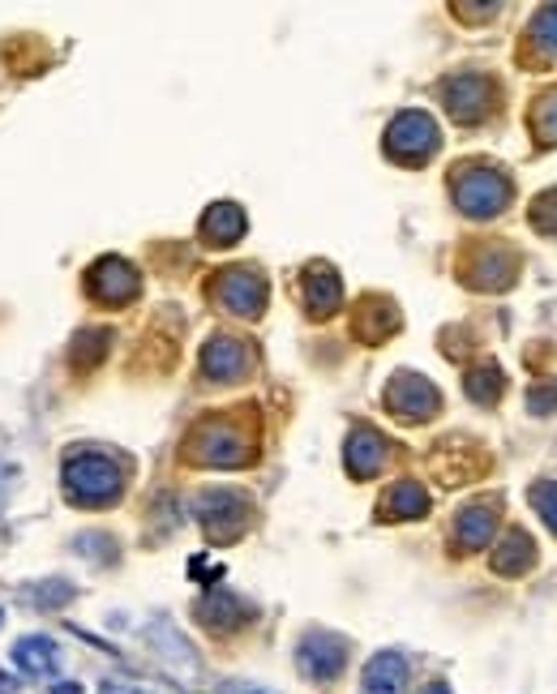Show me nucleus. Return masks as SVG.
<instances>
[{"mask_svg": "<svg viewBox=\"0 0 557 694\" xmlns=\"http://www.w3.org/2000/svg\"><path fill=\"white\" fill-rule=\"evenodd\" d=\"M249 360H253V347L245 344V339H232V335H214L202 347V373H207L210 382H236V377H245Z\"/></svg>", "mask_w": 557, "mask_h": 694, "instance_id": "obj_11", "label": "nucleus"}, {"mask_svg": "<svg viewBox=\"0 0 557 694\" xmlns=\"http://www.w3.org/2000/svg\"><path fill=\"white\" fill-rule=\"evenodd\" d=\"M408 682V665L399 652H377L364 669V694H404Z\"/></svg>", "mask_w": 557, "mask_h": 694, "instance_id": "obj_19", "label": "nucleus"}, {"mask_svg": "<svg viewBox=\"0 0 557 694\" xmlns=\"http://www.w3.org/2000/svg\"><path fill=\"white\" fill-rule=\"evenodd\" d=\"M532 227L536 232H545V236H557V189H549V194H541L536 202H532Z\"/></svg>", "mask_w": 557, "mask_h": 694, "instance_id": "obj_26", "label": "nucleus"}, {"mask_svg": "<svg viewBox=\"0 0 557 694\" xmlns=\"http://www.w3.org/2000/svg\"><path fill=\"white\" fill-rule=\"evenodd\" d=\"M442 408L437 391L429 377L420 373H395L391 386H386V412L399 420H429L433 412Z\"/></svg>", "mask_w": 557, "mask_h": 694, "instance_id": "obj_9", "label": "nucleus"}, {"mask_svg": "<svg viewBox=\"0 0 557 694\" xmlns=\"http://www.w3.org/2000/svg\"><path fill=\"white\" fill-rule=\"evenodd\" d=\"M86 287H90V296L99 300V305H129L134 296H138L141 278L138 271L125 262V258H99L90 271H86Z\"/></svg>", "mask_w": 557, "mask_h": 694, "instance_id": "obj_10", "label": "nucleus"}, {"mask_svg": "<svg viewBox=\"0 0 557 694\" xmlns=\"http://www.w3.org/2000/svg\"><path fill=\"white\" fill-rule=\"evenodd\" d=\"M0 694H17V682H13L4 669H0Z\"/></svg>", "mask_w": 557, "mask_h": 694, "instance_id": "obj_33", "label": "nucleus"}, {"mask_svg": "<svg viewBox=\"0 0 557 694\" xmlns=\"http://www.w3.org/2000/svg\"><path fill=\"white\" fill-rule=\"evenodd\" d=\"M442 99H446V112L459 125H476V121H485L488 112H493L497 90H493V82H488L485 73H459V77L446 82Z\"/></svg>", "mask_w": 557, "mask_h": 694, "instance_id": "obj_8", "label": "nucleus"}, {"mask_svg": "<svg viewBox=\"0 0 557 694\" xmlns=\"http://www.w3.org/2000/svg\"><path fill=\"white\" fill-rule=\"evenodd\" d=\"M532 39H536L549 57H557V4H545V9L532 17Z\"/></svg>", "mask_w": 557, "mask_h": 694, "instance_id": "obj_25", "label": "nucleus"}, {"mask_svg": "<svg viewBox=\"0 0 557 694\" xmlns=\"http://www.w3.org/2000/svg\"><path fill=\"white\" fill-rule=\"evenodd\" d=\"M528 408L541 412V417L557 412V382H536V386L528 391Z\"/></svg>", "mask_w": 557, "mask_h": 694, "instance_id": "obj_29", "label": "nucleus"}, {"mask_svg": "<svg viewBox=\"0 0 557 694\" xmlns=\"http://www.w3.org/2000/svg\"><path fill=\"white\" fill-rule=\"evenodd\" d=\"M344 459H348V472L356 476V481H369V476H377V472L386 468L391 446H386V437H382L377 429H356V433L348 437Z\"/></svg>", "mask_w": 557, "mask_h": 694, "instance_id": "obj_12", "label": "nucleus"}, {"mask_svg": "<svg viewBox=\"0 0 557 694\" xmlns=\"http://www.w3.org/2000/svg\"><path fill=\"white\" fill-rule=\"evenodd\" d=\"M450 189H455V207L463 210L468 219H493L510 202V181L497 168H485V163L455 168Z\"/></svg>", "mask_w": 557, "mask_h": 694, "instance_id": "obj_2", "label": "nucleus"}, {"mask_svg": "<svg viewBox=\"0 0 557 694\" xmlns=\"http://www.w3.org/2000/svg\"><path fill=\"white\" fill-rule=\"evenodd\" d=\"M468 278H472V287H481V292H502V287L515 278V253L502 249V245H488V249H481V258H476V267L468 271Z\"/></svg>", "mask_w": 557, "mask_h": 694, "instance_id": "obj_18", "label": "nucleus"}, {"mask_svg": "<svg viewBox=\"0 0 557 694\" xmlns=\"http://www.w3.org/2000/svg\"><path fill=\"white\" fill-rule=\"evenodd\" d=\"M194 510H198V523L207 528L210 541H236L245 532V523H249V501L236 488H207V493H198Z\"/></svg>", "mask_w": 557, "mask_h": 694, "instance_id": "obj_5", "label": "nucleus"}, {"mask_svg": "<svg viewBox=\"0 0 557 694\" xmlns=\"http://www.w3.org/2000/svg\"><path fill=\"white\" fill-rule=\"evenodd\" d=\"M420 694H450V691H446L442 682H433V686H424V691H420Z\"/></svg>", "mask_w": 557, "mask_h": 694, "instance_id": "obj_35", "label": "nucleus"}, {"mask_svg": "<svg viewBox=\"0 0 557 694\" xmlns=\"http://www.w3.org/2000/svg\"><path fill=\"white\" fill-rule=\"evenodd\" d=\"M210 287H214V300L227 309V313H236V318H258L262 309H267V283L258 271H249V267H227V271H219V275L210 278Z\"/></svg>", "mask_w": 557, "mask_h": 694, "instance_id": "obj_6", "label": "nucleus"}, {"mask_svg": "<svg viewBox=\"0 0 557 694\" xmlns=\"http://www.w3.org/2000/svg\"><path fill=\"white\" fill-rule=\"evenodd\" d=\"M339 300H344L339 275H335L331 267L313 262V267L305 271V309H309V318H331V313L339 309Z\"/></svg>", "mask_w": 557, "mask_h": 694, "instance_id": "obj_13", "label": "nucleus"}, {"mask_svg": "<svg viewBox=\"0 0 557 694\" xmlns=\"http://www.w3.org/2000/svg\"><path fill=\"white\" fill-rule=\"evenodd\" d=\"M17 481V468H9V463H0V506H4V497H9V488Z\"/></svg>", "mask_w": 557, "mask_h": 694, "instance_id": "obj_30", "label": "nucleus"}, {"mask_svg": "<svg viewBox=\"0 0 557 694\" xmlns=\"http://www.w3.org/2000/svg\"><path fill=\"white\" fill-rule=\"evenodd\" d=\"M493 528H497V510L488 501H472L455 515V541L459 549H481L493 541Z\"/></svg>", "mask_w": 557, "mask_h": 694, "instance_id": "obj_16", "label": "nucleus"}, {"mask_svg": "<svg viewBox=\"0 0 557 694\" xmlns=\"http://www.w3.org/2000/svg\"><path fill=\"white\" fill-rule=\"evenodd\" d=\"M121 468L108 455H70L65 459V488L82 506H112L121 497Z\"/></svg>", "mask_w": 557, "mask_h": 694, "instance_id": "obj_3", "label": "nucleus"}, {"mask_svg": "<svg viewBox=\"0 0 557 694\" xmlns=\"http://www.w3.org/2000/svg\"><path fill=\"white\" fill-rule=\"evenodd\" d=\"M219 694H271V691H258V686H249V682H227Z\"/></svg>", "mask_w": 557, "mask_h": 694, "instance_id": "obj_31", "label": "nucleus"}, {"mask_svg": "<svg viewBox=\"0 0 557 694\" xmlns=\"http://www.w3.org/2000/svg\"><path fill=\"white\" fill-rule=\"evenodd\" d=\"M395 331H399V313H395V305H391V300L369 296V300H360V305H356V339H364V344H382V339H391Z\"/></svg>", "mask_w": 557, "mask_h": 694, "instance_id": "obj_14", "label": "nucleus"}, {"mask_svg": "<svg viewBox=\"0 0 557 694\" xmlns=\"http://www.w3.org/2000/svg\"><path fill=\"white\" fill-rule=\"evenodd\" d=\"M108 344H112V335H108V331H82V335H77V344H73V364H77V369L99 364V360L108 356Z\"/></svg>", "mask_w": 557, "mask_h": 694, "instance_id": "obj_24", "label": "nucleus"}, {"mask_svg": "<svg viewBox=\"0 0 557 694\" xmlns=\"http://www.w3.org/2000/svg\"><path fill=\"white\" fill-rule=\"evenodd\" d=\"M13 665L26 673V678H44L61 665V647L48 639V634H30V639H17L13 643Z\"/></svg>", "mask_w": 557, "mask_h": 694, "instance_id": "obj_17", "label": "nucleus"}, {"mask_svg": "<svg viewBox=\"0 0 557 694\" xmlns=\"http://www.w3.org/2000/svg\"><path fill=\"white\" fill-rule=\"evenodd\" d=\"M532 506L541 510V519L549 523V532L557 536V481H541V485H532Z\"/></svg>", "mask_w": 557, "mask_h": 694, "instance_id": "obj_28", "label": "nucleus"}, {"mask_svg": "<svg viewBox=\"0 0 557 694\" xmlns=\"http://www.w3.org/2000/svg\"><path fill=\"white\" fill-rule=\"evenodd\" d=\"M437 125H433V116H424V112H399L395 121H391V129H386V154L395 159V163H408V168H420L433 150H437Z\"/></svg>", "mask_w": 557, "mask_h": 694, "instance_id": "obj_4", "label": "nucleus"}, {"mask_svg": "<svg viewBox=\"0 0 557 694\" xmlns=\"http://www.w3.org/2000/svg\"><path fill=\"white\" fill-rule=\"evenodd\" d=\"M532 561H536L532 536H528L523 528H506V541H502L497 554H493V570H497V574H523V570H532Z\"/></svg>", "mask_w": 557, "mask_h": 694, "instance_id": "obj_21", "label": "nucleus"}, {"mask_svg": "<svg viewBox=\"0 0 557 694\" xmlns=\"http://www.w3.org/2000/svg\"><path fill=\"white\" fill-rule=\"evenodd\" d=\"M536 138L557 146V90H549V95L536 103Z\"/></svg>", "mask_w": 557, "mask_h": 694, "instance_id": "obj_27", "label": "nucleus"}, {"mask_svg": "<svg viewBox=\"0 0 557 694\" xmlns=\"http://www.w3.org/2000/svg\"><path fill=\"white\" fill-rule=\"evenodd\" d=\"M99 694H146V691H138V686H121V682H108Z\"/></svg>", "mask_w": 557, "mask_h": 694, "instance_id": "obj_32", "label": "nucleus"}, {"mask_svg": "<svg viewBox=\"0 0 557 694\" xmlns=\"http://www.w3.org/2000/svg\"><path fill=\"white\" fill-rule=\"evenodd\" d=\"M185 455L194 463H207V468H240L253 459V433L245 424H236L232 417H214L202 420L189 442H185Z\"/></svg>", "mask_w": 557, "mask_h": 694, "instance_id": "obj_1", "label": "nucleus"}, {"mask_svg": "<svg viewBox=\"0 0 557 694\" xmlns=\"http://www.w3.org/2000/svg\"><path fill=\"white\" fill-rule=\"evenodd\" d=\"M245 210L236 207V202H214L207 207L202 214V240L207 245H219V249H227V245H236L240 236H245Z\"/></svg>", "mask_w": 557, "mask_h": 694, "instance_id": "obj_15", "label": "nucleus"}, {"mask_svg": "<svg viewBox=\"0 0 557 694\" xmlns=\"http://www.w3.org/2000/svg\"><path fill=\"white\" fill-rule=\"evenodd\" d=\"M198 618H202L210 630H232V625L249 622V618H253V609H249V605H240L236 596L214 592V596H207V600L198 605Z\"/></svg>", "mask_w": 557, "mask_h": 694, "instance_id": "obj_22", "label": "nucleus"}, {"mask_svg": "<svg viewBox=\"0 0 557 694\" xmlns=\"http://www.w3.org/2000/svg\"><path fill=\"white\" fill-rule=\"evenodd\" d=\"M296 665H300V673L313 678V682H335V678L344 673V665H348V639H339V634H331V630H313V634L300 639Z\"/></svg>", "mask_w": 557, "mask_h": 694, "instance_id": "obj_7", "label": "nucleus"}, {"mask_svg": "<svg viewBox=\"0 0 557 694\" xmlns=\"http://www.w3.org/2000/svg\"><path fill=\"white\" fill-rule=\"evenodd\" d=\"M502 386H506V377H502V369H497L493 360H481V364L468 369V399H476V404H497Z\"/></svg>", "mask_w": 557, "mask_h": 694, "instance_id": "obj_23", "label": "nucleus"}, {"mask_svg": "<svg viewBox=\"0 0 557 694\" xmlns=\"http://www.w3.org/2000/svg\"><path fill=\"white\" fill-rule=\"evenodd\" d=\"M429 515V493L417 481H399V485L386 488L382 506H377V519H424Z\"/></svg>", "mask_w": 557, "mask_h": 694, "instance_id": "obj_20", "label": "nucleus"}, {"mask_svg": "<svg viewBox=\"0 0 557 694\" xmlns=\"http://www.w3.org/2000/svg\"><path fill=\"white\" fill-rule=\"evenodd\" d=\"M52 694H82V686H73V682H65V686H57Z\"/></svg>", "mask_w": 557, "mask_h": 694, "instance_id": "obj_34", "label": "nucleus"}]
</instances>
